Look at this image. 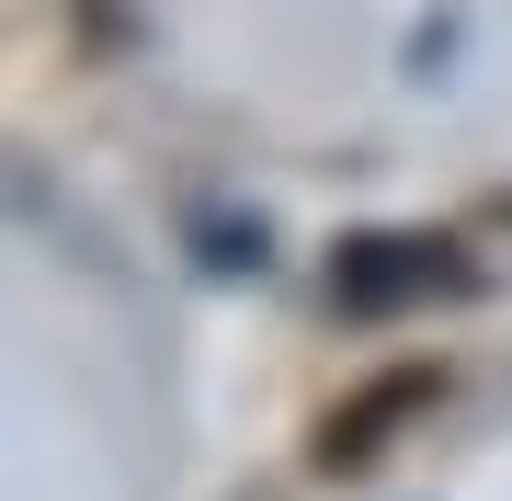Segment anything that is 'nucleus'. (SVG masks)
<instances>
[{
  "instance_id": "1",
  "label": "nucleus",
  "mask_w": 512,
  "mask_h": 501,
  "mask_svg": "<svg viewBox=\"0 0 512 501\" xmlns=\"http://www.w3.org/2000/svg\"><path fill=\"white\" fill-rule=\"evenodd\" d=\"M410 410H433V365H410V376H387V388H365L353 410H330V433H319V467L342 479V467H365L387 445V422H410Z\"/></svg>"
},
{
  "instance_id": "2",
  "label": "nucleus",
  "mask_w": 512,
  "mask_h": 501,
  "mask_svg": "<svg viewBox=\"0 0 512 501\" xmlns=\"http://www.w3.org/2000/svg\"><path fill=\"white\" fill-rule=\"evenodd\" d=\"M365 251H376V262H353V274H342L365 308L399 297V285H433V274H444V240H365Z\"/></svg>"
}]
</instances>
